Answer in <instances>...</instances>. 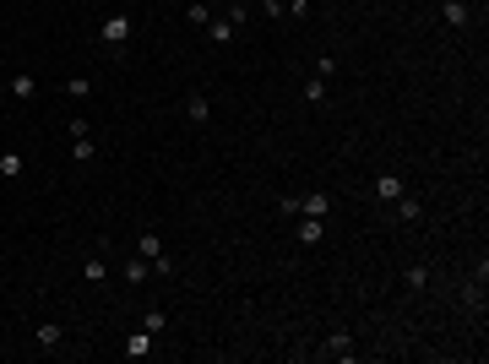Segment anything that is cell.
Listing matches in <instances>:
<instances>
[{
	"label": "cell",
	"mask_w": 489,
	"mask_h": 364,
	"mask_svg": "<svg viewBox=\"0 0 489 364\" xmlns=\"http://www.w3.org/2000/svg\"><path fill=\"white\" fill-rule=\"evenodd\" d=\"M332 71H337V55H321V65H315V77L332 82Z\"/></svg>",
	"instance_id": "cb8c5ba5"
},
{
	"label": "cell",
	"mask_w": 489,
	"mask_h": 364,
	"mask_svg": "<svg viewBox=\"0 0 489 364\" xmlns=\"http://www.w3.org/2000/svg\"><path fill=\"white\" fill-rule=\"evenodd\" d=\"M136 256H142V261H158V256H163V234H152V228H147L142 240H136Z\"/></svg>",
	"instance_id": "8fae6325"
},
{
	"label": "cell",
	"mask_w": 489,
	"mask_h": 364,
	"mask_svg": "<svg viewBox=\"0 0 489 364\" xmlns=\"http://www.w3.org/2000/svg\"><path fill=\"white\" fill-rule=\"evenodd\" d=\"M109 278V261H87V283H103Z\"/></svg>",
	"instance_id": "603a6c76"
},
{
	"label": "cell",
	"mask_w": 489,
	"mask_h": 364,
	"mask_svg": "<svg viewBox=\"0 0 489 364\" xmlns=\"http://www.w3.org/2000/svg\"><path fill=\"white\" fill-rule=\"evenodd\" d=\"M294 212H305V218H326V212H332V196H326V190H310V196H294Z\"/></svg>",
	"instance_id": "7a4b0ae2"
},
{
	"label": "cell",
	"mask_w": 489,
	"mask_h": 364,
	"mask_svg": "<svg viewBox=\"0 0 489 364\" xmlns=\"http://www.w3.org/2000/svg\"><path fill=\"white\" fill-rule=\"evenodd\" d=\"M234 33H240V22H234V17H212V22H207V39H212V44H228Z\"/></svg>",
	"instance_id": "52a82bcc"
},
{
	"label": "cell",
	"mask_w": 489,
	"mask_h": 364,
	"mask_svg": "<svg viewBox=\"0 0 489 364\" xmlns=\"http://www.w3.org/2000/svg\"><path fill=\"white\" fill-rule=\"evenodd\" d=\"M142 326H147V332H152V337H158L163 326H169V310H158V304H152V310H147V316H142Z\"/></svg>",
	"instance_id": "e0dca14e"
},
{
	"label": "cell",
	"mask_w": 489,
	"mask_h": 364,
	"mask_svg": "<svg viewBox=\"0 0 489 364\" xmlns=\"http://www.w3.org/2000/svg\"><path fill=\"white\" fill-rule=\"evenodd\" d=\"M283 11H288V17H299V22H305V17H310V0H283Z\"/></svg>",
	"instance_id": "7402d4cb"
},
{
	"label": "cell",
	"mask_w": 489,
	"mask_h": 364,
	"mask_svg": "<svg viewBox=\"0 0 489 364\" xmlns=\"http://www.w3.org/2000/svg\"><path fill=\"white\" fill-rule=\"evenodd\" d=\"M185 120H196V125L212 120V103H207V93H190V98H185Z\"/></svg>",
	"instance_id": "ba28073f"
},
{
	"label": "cell",
	"mask_w": 489,
	"mask_h": 364,
	"mask_svg": "<svg viewBox=\"0 0 489 364\" xmlns=\"http://www.w3.org/2000/svg\"><path fill=\"white\" fill-rule=\"evenodd\" d=\"M326 240V218H299V245H321Z\"/></svg>",
	"instance_id": "30bf717a"
},
{
	"label": "cell",
	"mask_w": 489,
	"mask_h": 364,
	"mask_svg": "<svg viewBox=\"0 0 489 364\" xmlns=\"http://www.w3.org/2000/svg\"><path fill=\"white\" fill-rule=\"evenodd\" d=\"M65 343V326L60 321H39V348L49 353V348H60Z\"/></svg>",
	"instance_id": "9c48e42d"
},
{
	"label": "cell",
	"mask_w": 489,
	"mask_h": 364,
	"mask_svg": "<svg viewBox=\"0 0 489 364\" xmlns=\"http://www.w3.org/2000/svg\"><path fill=\"white\" fill-rule=\"evenodd\" d=\"M71 152H77V163H93V152H98V147H93V136L82 131V136H71Z\"/></svg>",
	"instance_id": "2e32d148"
},
{
	"label": "cell",
	"mask_w": 489,
	"mask_h": 364,
	"mask_svg": "<svg viewBox=\"0 0 489 364\" xmlns=\"http://www.w3.org/2000/svg\"><path fill=\"white\" fill-rule=\"evenodd\" d=\"M0 174L17 180V174H22V152H0Z\"/></svg>",
	"instance_id": "ac0fdd59"
},
{
	"label": "cell",
	"mask_w": 489,
	"mask_h": 364,
	"mask_svg": "<svg viewBox=\"0 0 489 364\" xmlns=\"http://www.w3.org/2000/svg\"><path fill=\"white\" fill-rule=\"evenodd\" d=\"M87 93H93V87H87V77H71V82H65V98H71V103H82Z\"/></svg>",
	"instance_id": "ffe728a7"
},
{
	"label": "cell",
	"mask_w": 489,
	"mask_h": 364,
	"mask_svg": "<svg viewBox=\"0 0 489 364\" xmlns=\"http://www.w3.org/2000/svg\"><path fill=\"white\" fill-rule=\"evenodd\" d=\"M321 359H353V337H348V332H332L321 343Z\"/></svg>",
	"instance_id": "277c9868"
},
{
	"label": "cell",
	"mask_w": 489,
	"mask_h": 364,
	"mask_svg": "<svg viewBox=\"0 0 489 364\" xmlns=\"http://www.w3.org/2000/svg\"><path fill=\"white\" fill-rule=\"evenodd\" d=\"M147 353H152V332H131V337H125V359H147Z\"/></svg>",
	"instance_id": "8992f818"
},
{
	"label": "cell",
	"mask_w": 489,
	"mask_h": 364,
	"mask_svg": "<svg viewBox=\"0 0 489 364\" xmlns=\"http://www.w3.org/2000/svg\"><path fill=\"white\" fill-rule=\"evenodd\" d=\"M98 39L109 44V49H120V44L131 39V17H125V11H115V17H103V27H98Z\"/></svg>",
	"instance_id": "6da1fadb"
},
{
	"label": "cell",
	"mask_w": 489,
	"mask_h": 364,
	"mask_svg": "<svg viewBox=\"0 0 489 364\" xmlns=\"http://www.w3.org/2000/svg\"><path fill=\"white\" fill-rule=\"evenodd\" d=\"M321 98H326V82H321V77L305 82V103H321Z\"/></svg>",
	"instance_id": "44dd1931"
},
{
	"label": "cell",
	"mask_w": 489,
	"mask_h": 364,
	"mask_svg": "<svg viewBox=\"0 0 489 364\" xmlns=\"http://www.w3.org/2000/svg\"><path fill=\"white\" fill-rule=\"evenodd\" d=\"M441 17H446V27H468L473 6H468V0H441Z\"/></svg>",
	"instance_id": "3957f363"
},
{
	"label": "cell",
	"mask_w": 489,
	"mask_h": 364,
	"mask_svg": "<svg viewBox=\"0 0 489 364\" xmlns=\"http://www.w3.org/2000/svg\"><path fill=\"white\" fill-rule=\"evenodd\" d=\"M403 283L413 288V294H424V288H429V266H424V261H413V266H408V278H403Z\"/></svg>",
	"instance_id": "5bb4252c"
},
{
	"label": "cell",
	"mask_w": 489,
	"mask_h": 364,
	"mask_svg": "<svg viewBox=\"0 0 489 364\" xmlns=\"http://www.w3.org/2000/svg\"><path fill=\"white\" fill-rule=\"evenodd\" d=\"M120 272H125V283H131V288H136V283H147V278H152V266H147L142 256H136V261H125Z\"/></svg>",
	"instance_id": "4fadbf2b"
},
{
	"label": "cell",
	"mask_w": 489,
	"mask_h": 364,
	"mask_svg": "<svg viewBox=\"0 0 489 364\" xmlns=\"http://www.w3.org/2000/svg\"><path fill=\"white\" fill-rule=\"evenodd\" d=\"M419 212H424V207H419V196H408V190H403V196H397V223H413Z\"/></svg>",
	"instance_id": "9a60e30c"
},
{
	"label": "cell",
	"mask_w": 489,
	"mask_h": 364,
	"mask_svg": "<svg viewBox=\"0 0 489 364\" xmlns=\"http://www.w3.org/2000/svg\"><path fill=\"white\" fill-rule=\"evenodd\" d=\"M6 87H11V98H22V103H27V98H33V93H39V82L27 77V71H17V77L6 82Z\"/></svg>",
	"instance_id": "7c38bea8"
},
{
	"label": "cell",
	"mask_w": 489,
	"mask_h": 364,
	"mask_svg": "<svg viewBox=\"0 0 489 364\" xmlns=\"http://www.w3.org/2000/svg\"><path fill=\"white\" fill-rule=\"evenodd\" d=\"M185 17L196 22V27H207V22H212V11H207V0H190V6H185Z\"/></svg>",
	"instance_id": "d6986e66"
},
{
	"label": "cell",
	"mask_w": 489,
	"mask_h": 364,
	"mask_svg": "<svg viewBox=\"0 0 489 364\" xmlns=\"http://www.w3.org/2000/svg\"><path fill=\"white\" fill-rule=\"evenodd\" d=\"M403 190H408L403 174H375V196H381V202H397Z\"/></svg>",
	"instance_id": "5b68a950"
}]
</instances>
